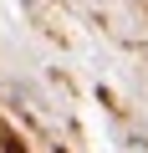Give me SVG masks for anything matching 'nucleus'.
Here are the masks:
<instances>
[]
</instances>
